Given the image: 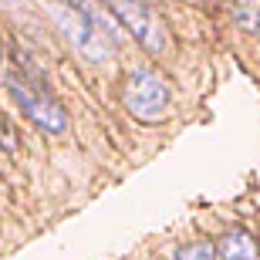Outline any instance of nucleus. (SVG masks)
Here are the masks:
<instances>
[{
    "label": "nucleus",
    "mask_w": 260,
    "mask_h": 260,
    "mask_svg": "<svg viewBox=\"0 0 260 260\" xmlns=\"http://www.w3.org/2000/svg\"><path fill=\"white\" fill-rule=\"evenodd\" d=\"M233 20H237L243 30L260 34V0H237V4H233Z\"/></svg>",
    "instance_id": "nucleus-5"
},
{
    "label": "nucleus",
    "mask_w": 260,
    "mask_h": 260,
    "mask_svg": "<svg viewBox=\"0 0 260 260\" xmlns=\"http://www.w3.org/2000/svg\"><path fill=\"white\" fill-rule=\"evenodd\" d=\"M0 145H4L7 152H14V128L4 125V115H0Z\"/></svg>",
    "instance_id": "nucleus-8"
},
{
    "label": "nucleus",
    "mask_w": 260,
    "mask_h": 260,
    "mask_svg": "<svg viewBox=\"0 0 260 260\" xmlns=\"http://www.w3.org/2000/svg\"><path fill=\"white\" fill-rule=\"evenodd\" d=\"M125 108L142 122H155L169 108V85L152 71H132L125 81Z\"/></svg>",
    "instance_id": "nucleus-3"
},
{
    "label": "nucleus",
    "mask_w": 260,
    "mask_h": 260,
    "mask_svg": "<svg viewBox=\"0 0 260 260\" xmlns=\"http://www.w3.org/2000/svg\"><path fill=\"white\" fill-rule=\"evenodd\" d=\"M58 4H68V7L81 10V14H98V10H105L102 0H58Z\"/></svg>",
    "instance_id": "nucleus-7"
},
{
    "label": "nucleus",
    "mask_w": 260,
    "mask_h": 260,
    "mask_svg": "<svg viewBox=\"0 0 260 260\" xmlns=\"http://www.w3.org/2000/svg\"><path fill=\"white\" fill-rule=\"evenodd\" d=\"M7 91L14 95V102L20 105V112L41 125L44 132L51 135H61L68 128V112L58 105V98L51 95L44 85H38V75L27 68V75H7Z\"/></svg>",
    "instance_id": "nucleus-1"
},
{
    "label": "nucleus",
    "mask_w": 260,
    "mask_h": 260,
    "mask_svg": "<svg viewBox=\"0 0 260 260\" xmlns=\"http://www.w3.org/2000/svg\"><path fill=\"white\" fill-rule=\"evenodd\" d=\"M213 250H216L220 260H257V240L247 237V233H240V230H233V233H226Z\"/></svg>",
    "instance_id": "nucleus-4"
},
{
    "label": "nucleus",
    "mask_w": 260,
    "mask_h": 260,
    "mask_svg": "<svg viewBox=\"0 0 260 260\" xmlns=\"http://www.w3.org/2000/svg\"><path fill=\"white\" fill-rule=\"evenodd\" d=\"M105 4H108V14L115 20H122L125 30L145 51H152V54L166 51V38H169L166 34V24L155 17V10L145 0H105Z\"/></svg>",
    "instance_id": "nucleus-2"
},
{
    "label": "nucleus",
    "mask_w": 260,
    "mask_h": 260,
    "mask_svg": "<svg viewBox=\"0 0 260 260\" xmlns=\"http://www.w3.org/2000/svg\"><path fill=\"white\" fill-rule=\"evenodd\" d=\"M0 64H4V41H0Z\"/></svg>",
    "instance_id": "nucleus-9"
},
{
    "label": "nucleus",
    "mask_w": 260,
    "mask_h": 260,
    "mask_svg": "<svg viewBox=\"0 0 260 260\" xmlns=\"http://www.w3.org/2000/svg\"><path fill=\"white\" fill-rule=\"evenodd\" d=\"M213 257H216V250H213L210 240H196L176 250V260H213Z\"/></svg>",
    "instance_id": "nucleus-6"
}]
</instances>
